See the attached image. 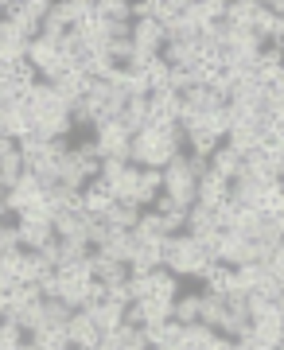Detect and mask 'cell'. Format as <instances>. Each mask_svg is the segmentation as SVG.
Here are the masks:
<instances>
[{
	"mask_svg": "<svg viewBox=\"0 0 284 350\" xmlns=\"http://www.w3.org/2000/svg\"><path fill=\"white\" fill-rule=\"evenodd\" d=\"M175 152H183V125L179 121H172V125H144L129 140V163L133 167H156L160 172Z\"/></svg>",
	"mask_w": 284,
	"mask_h": 350,
	"instance_id": "cell-1",
	"label": "cell"
},
{
	"mask_svg": "<svg viewBox=\"0 0 284 350\" xmlns=\"http://www.w3.org/2000/svg\"><path fill=\"white\" fill-rule=\"evenodd\" d=\"M160 250H164V269H168V273H175L179 280H198V276H203V269L210 265L207 250H203V241H195L191 234H175V238L164 241Z\"/></svg>",
	"mask_w": 284,
	"mask_h": 350,
	"instance_id": "cell-2",
	"label": "cell"
},
{
	"mask_svg": "<svg viewBox=\"0 0 284 350\" xmlns=\"http://www.w3.org/2000/svg\"><path fill=\"white\" fill-rule=\"evenodd\" d=\"M129 140H133V133L121 121H101L90 129V144L98 152V160H129Z\"/></svg>",
	"mask_w": 284,
	"mask_h": 350,
	"instance_id": "cell-3",
	"label": "cell"
},
{
	"mask_svg": "<svg viewBox=\"0 0 284 350\" xmlns=\"http://www.w3.org/2000/svg\"><path fill=\"white\" fill-rule=\"evenodd\" d=\"M129 39H133V51L140 55V59H156V55L164 51V43H168L164 24H156V20H133Z\"/></svg>",
	"mask_w": 284,
	"mask_h": 350,
	"instance_id": "cell-4",
	"label": "cell"
},
{
	"mask_svg": "<svg viewBox=\"0 0 284 350\" xmlns=\"http://www.w3.org/2000/svg\"><path fill=\"white\" fill-rule=\"evenodd\" d=\"M16 238H20V250L39 253L47 241H55L51 218H31V214H20V218H16Z\"/></svg>",
	"mask_w": 284,
	"mask_h": 350,
	"instance_id": "cell-5",
	"label": "cell"
},
{
	"mask_svg": "<svg viewBox=\"0 0 284 350\" xmlns=\"http://www.w3.org/2000/svg\"><path fill=\"white\" fill-rule=\"evenodd\" d=\"M62 331H66V347L70 350H94L98 347V338H101V331L90 323L86 312H75L70 315V323L62 327Z\"/></svg>",
	"mask_w": 284,
	"mask_h": 350,
	"instance_id": "cell-6",
	"label": "cell"
},
{
	"mask_svg": "<svg viewBox=\"0 0 284 350\" xmlns=\"http://www.w3.org/2000/svg\"><path fill=\"white\" fill-rule=\"evenodd\" d=\"M226 199H230V183H226V179H218L214 172H207L195 183V206H203V211H218Z\"/></svg>",
	"mask_w": 284,
	"mask_h": 350,
	"instance_id": "cell-7",
	"label": "cell"
},
{
	"mask_svg": "<svg viewBox=\"0 0 284 350\" xmlns=\"http://www.w3.org/2000/svg\"><path fill=\"white\" fill-rule=\"evenodd\" d=\"M195 39H172V43H164L160 59L172 66V70H195L198 66V43Z\"/></svg>",
	"mask_w": 284,
	"mask_h": 350,
	"instance_id": "cell-8",
	"label": "cell"
},
{
	"mask_svg": "<svg viewBox=\"0 0 284 350\" xmlns=\"http://www.w3.org/2000/svg\"><path fill=\"white\" fill-rule=\"evenodd\" d=\"M90 276L98 280V284H121V280H129V265L121 261H113V257H105V253H90Z\"/></svg>",
	"mask_w": 284,
	"mask_h": 350,
	"instance_id": "cell-9",
	"label": "cell"
},
{
	"mask_svg": "<svg viewBox=\"0 0 284 350\" xmlns=\"http://www.w3.org/2000/svg\"><path fill=\"white\" fill-rule=\"evenodd\" d=\"M51 16L62 27H78L82 20L94 16V0H59V4H51Z\"/></svg>",
	"mask_w": 284,
	"mask_h": 350,
	"instance_id": "cell-10",
	"label": "cell"
},
{
	"mask_svg": "<svg viewBox=\"0 0 284 350\" xmlns=\"http://www.w3.org/2000/svg\"><path fill=\"white\" fill-rule=\"evenodd\" d=\"M198 304H203V288H183V292L172 300V319L179 327L198 323Z\"/></svg>",
	"mask_w": 284,
	"mask_h": 350,
	"instance_id": "cell-11",
	"label": "cell"
},
{
	"mask_svg": "<svg viewBox=\"0 0 284 350\" xmlns=\"http://www.w3.org/2000/svg\"><path fill=\"white\" fill-rule=\"evenodd\" d=\"M210 172L218 175V179H226V183H234L237 175H242V156H237L234 148H226V144H218V148L210 152Z\"/></svg>",
	"mask_w": 284,
	"mask_h": 350,
	"instance_id": "cell-12",
	"label": "cell"
},
{
	"mask_svg": "<svg viewBox=\"0 0 284 350\" xmlns=\"http://www.w3.org/2000/svg\"><path fill=\"white\" fill-rule=\"evenodd\" d=\"M183 234H191L195 241H207L218 234V218H214V211H203V206H191L187 211V226H183Z\"/></svg>",
	"mask_w": 284,
	"mask_h": 350,
	"instance_id": "cell-13",
	"label": "cell"
},
{
	"mask_svg": "<svg viewBox=\"0 0 284 350\" xmlns=\"http://www.w3.org/2000/svg\"><path fill=\"white\" fill-rule=\"evenodd\" d=\"M86 315H90V323L98 327L101 335H109V331H117V327H121V315H125V308H121V304H109V300H101V304H90V308H86Z\"/></svg>",
	"mask_w": 284,
	"mask_h": 350,
	"instance_id": "cell-14",
	"label": "cell"
},
{
	"mask_svg": "<svg viewBox=\"0 0 284 350\" xmlns=\"http://www.w3.org/2000/svg\"><path fill=\"white\" fill-rule=\"evenodd\" d=\"M101 218H105V226H109V234H133L136 222H140V211L129 206V202H113Z\"/></svg>",
	"mask_w": 284,
	"mask_h": 350,
	"instance_id": "cell-15",
	"label": "cell"
},
{
	"mask_svg": "<svg viewBox=\"0 0 284 350\" xmlns=\"http://www.w3.org/2000/svg\"><path fill=\"white\" fill-rule=\"evenodd\" d=\"M179 292H183V280H179L175 273H168V269H156V273H149V296L172 304Z\"/></svg>",
	"mask_w": 284,
	"mask_h": 350,
	"instance_id": "cell-16",
	"label": "cell"
},
{
	"mask_svg": "<svg viewBox=\"0 0 284 350\" xmlns=\"http://www.w3.org/2000/svg\"><path fill=\"white\" fill-rule=\"evenodd\" d=\"M249 238L261 241V245H281V238H284V218H281V214H261Z\"/></svg>",
	"mask_w": 284,
	"mask_h": 350,
	"instance_id": "cell-17",
	"label": "cell"
},
{
	"mask_svg": "<svg viewBox=\"0 0 284 350\" xmlns=\"http://www.w3.org/2000/svg\"><path fill=\"white\" fill-rule=\"evenodd\" d=\"M226 319V296H214V292H203V304H198V323L218 331Z\"/></svg>",
	"mask_w": 284,
	"mask_h": 350,
	"instance_id": "cell-18",
	"label": "cell"
},
{
	"mask_svg": "<svg viewBox=\"0 0 284 350\" xmlns=\"http://www.w3.org/2000/svg\"><path fill=\"white\" fill-rule=\"evenodd\" d=\"M94 16L105 20V24H133V4L129 0H98Z\"/></svg>",
	"mask_w": 284,
	"mask_h": 350,
	"instance_id": "cell-19",
	"label": "cell"
},
{
	"mask_svg": "<svg viewBox=\"0 0 284 350\" xmlns=\"http://www.w3.org/2000/svg\"><path fill=\"white\" fill-rule=\"evenodd\" d=\"M136 304H140L144 327H152V323H168V319H172V304H168V300H156V296H149V300H136Z\"/></svg>",
	"mask_w": 284,
	"mask_h": 350,
	"instance_id": "cell-20",
	"label": "cell"
},
{
	"mask_svg": "<svg viewBox=\"0 0 284 350\" xmlns=\"http://www.w3.org/2000/svg\"><path fill=\"white\" fill-rule=\"evenodd\" d=\"M70 315H75V308H66L62 300H43V327H66ZM43 327H39V331H43Z\"/></svg>",
	"mask_w": 284,
	"mask_h": 350,
	"instance_id": "cell-21",
	"label": "cell"
},
{
	"mask_svg": "<svg viewBox=\"0 0 284 350\" xmlns=\"http://www.w3.org/2000/svg\"><path fill=\"white\" fill-rule=\"evenodd\" d=\"M284 206V187H281V179H272V183H265V191H261V214H281Z\"/></svg>",
	"mask_w": 284,
	"mask_h": 350,
	"instance_id": "cell-22",
	"label": "cell"
},
{
	"mask_svg": "<svg viewBox=\"0 0 284 350\" xmlns=\"http://www.w3.org/2000/svg\"><path fill=\"white\" fill-rule=\"evenodd\" d=\"M20 250V238H16V218H0V253H12Z\"/></svg>",
	"mask_w": 284,
	"mask_h": 350,
	"instance_id": "cell-23",
	"label": "cell"
},
{
	"mask_svg": "<svg viewBox=\"0 0 284 350\" xmlns=\"http://www.w3.org/2000/svg\"><path fill=\"white\" fill-rule=\"evenodd\" d=\"M203 350H237V347H234V338H226V335H218V331H214V335H210V342Z\"/></svg>",
	"mask_w": 284,
	"mask_h": 350,
	"instance_id": "cell-24",
	"label": "cell"
},
{
	"mask_svg": "<svg viewBox=\"0 0 284 350\" xmlns=\"http://www.w3.org/2000/svg\"><path fill=\"white\" fill-rule=\"evenodd\" d=\"M16 148V140H8V137H4V133H0V160H4V156H8V152H12Z\"/></svg>",
	"mask_w": 284,
	"mask_h": 350,
	"instance_id": "cell-25",
	"label": "cell"
},
{
	"mask_svg": "<svg viewBox=\"0 0 284 350\" xmlns=\"http://www.w3.org/2000/svg\"><path fill=\"white\" fill-rule=\"evenodd\" d=\"M0 319H4V315H0Z\"/></svg>",
	"mask_w": 284,
	"mask_h": 350,
	"instance_id": "cell-26",
	"label": "cell"
}]
</instances>
